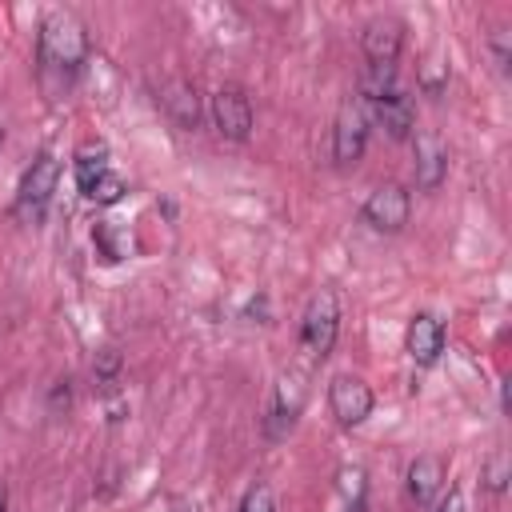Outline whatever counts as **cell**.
Segmentation results:
<instances>
[{
	"mask_svg": "<svg viewBox=\"0 0 512 512\" xmlns=\"http://www.w3.org/2000/svg\"><path fill=\"white\" fill-rule=\"evenodd\" d=\"M236 512H276V488L268 480H252L236 504Z\"/></svg>",
	"mask_w": 512,
	"mask_h": 512,
	"instance_id": "17",
	"label": "cell"
},
{
	"mask_svg": "<svg viewBox=\"0 0 512 512\" xmlns=\"http://www.w3.org/2000/svg\"><path fill=\"white\" fill-rule=\"evenodd\" d=\"M108 168H112V164H108V144H104V140H88V144H80V148H76V160H72L80 196H84Z\"/></svg>",
	"mask_w": 512,
	"mask_h": 512,
	"instance_id": "15",
	"label": "cell"
},
{
	"mask_svg": "<svg viewBox=\"0 0 512 512\" xmlns=\"http://www.w3.org/2000/svg\"><path fill=\"white\" fill-rule=\"evenodd\" d=\"M168 512H200V504L192 496H172L168 500Z\"/></svg>",
	"mask_w": 512,
	"mask_h": 512,
	"instance_id": "24",
	"label": "cell"
},
{
	"mask_svg": "<svg viewBox=\"0 0 512 512\" xmlns=\"http://www.w3.org/2000/svg\"><path fill=\"white\" fill-rule=\"evenodd\" d=\"M340 488H344L348 504H364V472L360 468H344L340 472Z\"/></svg>",
	"mask_w": 512,
	"mask_h": 512,
	"instance_id": "21",
	"label": "cell"
},
{
	"mask_svg": "<svg viewBox=\"0 0 512 512\" xmlns=\"http://www.w3.org/2000/svg\"><path fill=\"white\" fill-rule=\"evenodd\" d=\"M444 480H448V464H444V456H436V452H424V456H416V460L408 464V472H404V488H408V500H412L416 508L432 504V500L440 496Z\"/></svg>",
	"mask_w": 512,
	"mask_h": 512,
	"instance_id": "11",
	"label": "cell"
},
{
	"mask_svg": "<svg viewBox=\"0 0 512 512\" xmlns=\"http://www.w3.org/2000/svg\"><path fill=\"white\" fill-rule=\"evenodd\" d=\"M360 48H364L368 64H396V56H400V48H404V28H400V20H392V16L368 20L364 32H360Z\"/></svg>",
	"mask_w": 512,
	"mask_h": 512,
	"instance_id": "13",
	"label": "cell"
},
{
	"mask_svg": "<svg viewBox=\"0 0 512 512\" xmlns=\"http://www.w3.org/2000/svg\"><path fill=\"white\" fill-rule=\"evenodd\" d=\"M0 512H8V492H4V484H0Z\"/></svg>",
	"mask_w": 512,
	"mask_h": 512,
	"instance_id": "25",
	"label": "cell"
},
{
	"mask_svg": "<svg viewBox=\"0 0 512 512\" xmlns=\"http://www.w3.org/2000/svg\"><path fill=\"white\" fill-rule=\"evenodd\" d=\"M412 172H416V188L420 192H436L444 184V176H448V144L436 132H420L416 136Z\"/></svg>",
	"mask_w": 512,
	"mask_h": 512,
	"instance_id": "12",
	"label": "cell"
},
{
	"mask_svg": "<svg viewBox=\"0 0 512 512\" xmlns=\"http://www.w3.org/2000/svg\"><path fill=\"white\" fill-rule=\"evenodd\" d=\"M492 52H496V64L508 72V60H512V52H508V32H504V28L492 36Z\"/></svg>",
	"mask_w": 512,
	"mask_h": 512,
	"instance_id": "23",
	"label": "cell"
},
{
	"mask_svg": "<svg viewBox=\"0 0 512 512\" xmlns=\"http://www.w3.org/2000/svg\"><path fill=\"white\" fill-rule=\"evenodd\" d=\"M364 112H368V120L380 124L392 140H408L412 128H416V104H412V96H404L400 88L388 92V96H380V100H372V104H364Z\"/></svg>",
	"mask_w": 512,
	"mask_h": 512,
	"instance_id": "10",
	"label": "cell"
},
{
	"mask_svg": "<svg viewBox=\"0 0 512 512\" xmlns=\"http://www.w3.org/2000/svg\"><path fill=\"white\" fill-rule=\"evenodd\" d=\"M508 476H512V472H508V452H504V448H496V452L480 464V480H484V488H488V492H496V496H500V492L508 488Z\"/></svg>",
	"mask_w": 512,
	"mask_h": 512,
	"instance_id": "19",
	"label": "cell"
},
{
	"mask_svg": "<svg viewBox=\"0 0 512 512\" xmlns=\"http://www.w3.org/2000/svg\"><path fill=\"white\" fill-rule=\"evenodd\" d=\"M124 192H128V184L108 168V172H104V176L84 192V200H92V204H104V208H108V204H120V200H124Z\"/></svg>",
	"mask_w": 512,
	"mask_h": 512,
	"instance_id": "18",
	"label": "cell"
},
{
	"mask_svg": "<svg viewBox=\"0 0 512 512\" xmlns=\"http://www.w3.org/2000/svg\"><path fill=\"white\" fill-rule=\"evenodd\" d=\"M432 512H464V492L460 488H448V496H440Z\"/></svg>",
	"mask_w": 512,
	"mask_h": 512,
	"instance_id": "22",
	"label": "cell"
},
{
	"mask_svg": "<svg viewBox=\"0 0 512 512\" xmlns=\"http://www.w3.org/2000/svg\"><path fill=\"white\" fill-rule=\"evenodd\" d=\"M92 376H96L100 388H112V384L120 380V352H116V348L96 352V360H92Z\"/></svg>",
	"mask_w": 512,
	"mask_h": 512,
	"instance_id": "20",
	"label": "cell"
},
{
	"mask_svg": "<svg viewBox=\"0 0 512 512\" xmlns=\"http://www.w3.org/2000/svg\"><path fill=\"white\" fill-rule=\"evenodd\" d=\"M396 92V64H364L360 72V100L372 104L380 96Z\"/></svg>",
	"mask_w": 512,
	"mask_h": 512,
	"instance_id": "16",
	"label": "cell"
},
{
	"mask_svg": "<svg viewBox=\"0 0 512 512\" xmlns=\"http://www.w3.org/2000/svg\"><path fill=\"white\" fill-rule=\"evenodd\" d=\"M404 348L412 356V364L420 368H432L444 352V320L436 312H416L408 320V332H404Z\"/></svg>",
	"mask_w": 512,
	"mask_h": 512,
	"instance_id": "9",
	"label": "cell"
},
{
	"mask_svg": "<svg viewBox=\"0 0 512 512\" xmlns=\"http://www.w3.org/2000/svg\"><path fill=\"white\" fill-rule=\"evenodd\" d=\"M408 216H412V196H408L404 184H380V188H372L368 200H364V208H360V220L372 232H380V236L400 232L408 224Z\"/></svg>",
	"mask_w": 512,
	"mask_h": 512,
	"instance_id": "4",
	"label": "cell"
},
{
	"mask_svg": "<svg viewBox=\"0 0 512 512\" xmlns=\"http://www.w3.org/2000/svg\"><path fill=\"white\" fill-rule=\"evenodd\" d=\"M348 512H372L368 504H348Z\"/></svg>",
	"mask_w": 512,
	"mask_h": 512,
	"instance_id": "26",
	"label": "cell"
},
{
	"mask_svg": "<svg viewBox=\"0 0 512 512\" xmlns=\"http://www.w3.org/2000/svg\"><path fill=\"white\" fill-rule=\"evenodd\" d=\"M160 96H164L168 116H172L180 128H196V124H200V96H196V88H192L188 80H168Z\"/></svg>",
	"mask_w": 512,
	"mask_h": 512,
	"instance_id": "14",
	"label": "cell"
},
{
	"mask_svg": "<svg viewBox=\"0 0 512 512\" xmlns=\"http://www.w3.org/2000/svg\"><path fill=\"white\" fill-rule=\"evenodd\" d=\"M364 144H368V112L360 100H344L340 112H336V124H332V156L336 164H356L364 156Z\"/></svg>",
	"mask_w": 512,
	"mask_h": 512,
	"instance_id": "6",
	"label": "cell"
},
{
	"mask_svg": "<svg viewBox=\"0 0 512 512\" xmlns=\"http://www.w3.org/2000/svg\"><path fill=\"white\" fill-rule=\"evenodd\" d=\"M304 400H308V384L300 372H284L272 388V404H268V416H264V432L268 440H284L292 432V424L300 420L304 412Z\"/></svg>",
	"mask_w": 512,
	"mask_h": 512,
	"instance_id": "5",
	"label": "cell"
},
{
	"mask_svg": "<svg viewBox=\"0 0 512 512\" xmlns=\"http://www.w3.org/2000/svg\"><path fill=\"white\" fill-rule=\"evenodd\" d=\"M212 124L224 140H248L252 132V100L244 96V88L236 84H224L212 92Z\"/></svg>",
	"mask_w": 512,
	"mask_h": 512,
	"instance_id": "7",
	"label": "cell"
},
{
	"mask_svg": "<svg viewBox=\"0 0 512 512\" xmlns=\"http://www.w3.org/2000/svg\"><path fill=\"white\" fill-rule=\"evenodd\" d=\"M336 336H340V300L332 288H320L300 316V348L308 360H324L336 348Z\"/></svg>",
	"mask_w": 512,
	"mask_h": 512,
	"instance_id": "3",
	"label": "cell"
},
{
	"mask_svg": "<svg viewBox=\"0 0 512 512\" xmlns=\"http://www.w3.org/2000/svg\"><path fill=\"white\" fill-rule=\"evenodd\" d=\"M0 144H4V128H0Z\"/></svg>",
	"mask_w": 512,
	"mask_h": 512,
	"instance_id": "27",
	"label": "cell"
},
{
	"mask_svg": "<svg viewBox=\"0 0 512 512\" xmlns=\"http://www.w3.org/2000/svg\"><path fill=\"white\" fill-rule=\"evenodd\" d=\"M40 64L48 68V72H60V76H76L80 68H84V60H88V32H84V24L72 16V12H64V8H56V12H48L44 16V24H40Z\"/></svg>",
	"mask_w": 512,
	"mask_h": 512,
	"instance_id": "1",
	"label": "cell"
},
{
	"mask_svg": "<svg viewBox=\"0 0 512 512\" xmlns=\"http://www.w3.org/2000/svg\"><path fill=\"white\" fill-rule=\"evenodd\" d=\"M56 184H60V160H56V152H40V156L24 168V176H20V184H16L12 216H16L20 224H40L44 212H48V204H52Z\"/></svg>",
	"mask_w": 512,
	"mask_h": 512,
	"instance_id": "2",
	"label": "cell"
},
{
	"mask_svg": "<svg viewBox=\"0 0 512 512\" xmlns=\"http://www.w3.org/2000/svg\"><path fill=\"white\" fill-rule=\"evenodd\" d=\"M328 404H332V416L344 424V428H356L372 416V388L360 380V376H332L328 384Z\"/></svg>",
	"mask_w": 512,
	"mask_h": 512,
	"instance_id": "8",
	"label": "cell"
}]
</instances>
